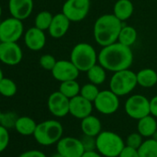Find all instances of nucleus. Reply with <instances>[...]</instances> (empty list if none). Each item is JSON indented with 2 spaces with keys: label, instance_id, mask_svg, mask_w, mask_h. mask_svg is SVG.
Masks as SVG:
<instances>
[{
  "label": "nucleus",
  "instance_id": "nucleus-1",
  "mask_svg": "<svg viewBox=\"0 0 157 157\" xmlns=\"http://www.w3.org/2000/svg\"><path fill=\"white\" fill-rule=\"evenodd\" d=\"M98 63L112 72L128 69L133 63V53L130 47L116 42L102 48L98 54Z\"/></svg>",
  "mask_w": 157,
  "mask_h": 157
},
{
  "label": "nucleus",
  "instance_id": "nucleus-45",
  "mask_svg": "<svg viewBox=\"0 0 157 157\" xmlns=\"http://www.w3.org/2000/svg\"><path fill=\"white\" fill-rule=\"evenodd\" d=\"M1 44H2V41H1V40H0V45H1Z\"/></svg>",
  "mask_w": 157,
  "mask_h": 157
},
{
  "label": "nucleus",
  "instance_id": "nucleus-29",
  "mask_svg": "<svg viewBox=\"0 0 157 157\" xmlns=\"http://www.w3.org/2000/svg\"><path fill=\"white\" fill-rule=\"evenodd\" d=\"M54 15H52L51 12L44 10L39 12L34 20V26L42 31H46L49 29L51 22L53 21Z\"/></svg>",
  "mask_w": 157,
  "mask_h": 157
},
{
  "label": "nucleus",
  "instance_id": "nucleus-13",
  "mask_svg": "<svg viewBox=\"0 0 157 157\" xmlns=\"http://www.w3.org/2000/svg\"><path fill=\"white\" fill-rule=\"evenodd\" d=\"M47 106L50 113L56 117H64L69 114V98L59 91L51 94L47 100Z\"/></svg>",
  "mask_w": 157,
  "mask_h": 157
},
{
  "label": "nucleus",
  "instance_id": "nucleus-42",
  "mask_svg": "<svg viewBox=\"0 0 157 157\" xmlns=\"http://www.w3.org/2000/svg\"><path fill=\"white\" fill-rule=\"evenodd\" d=\"M152 138H153V139H155V140H157V131H156V132H155V133L153 134V136H152Z\"/></svg>",
  "mask_w": 157,
  "mask_h": 157
},
{
  "label": "nucleus",
  "instance_id": "nucleus-3",
  "mask_svg": "<svg viewBox=\"0 0 157 157\" xmlns=\"http://www.w3.org/2000/svg\"><path fill=\"white\" fill-rule=\"evenodd\" d=\"M125 146L123 139L109 130L101 131L96 137V151L103 157H118Z\"/></svg>",
  "mask_w": 157,
  "mask_h": 157
},
{
  "label": "nucleus",
  "instance_id": "nucleus-25",
  "mask_svg": "<svg viewBox=\"0 0 157 157\" xmlns=\"http://www.w3.org/2000/svg\"><path fill=\"white\" fill-rule=\"evenodd\" d=\"M138 33L134 27L132 26H122L121 31L118 35L117 42L120 44L131 47L137 41Z\"/></svg>",
  "mask_w": 157,
  "mask_h": 157
},
{
  "label": "nucleus",
  "instance_id": "nucleus-23",
  "mask_svg": "<svg viewBox=\"0 0 157 157\" xmlns=\"http://www.w3.org/2000/svg\"><path fill=\"white\" fill-rule=\"evenodd\" d=\"M37 127V123L30 117H19L16 124H15V129L18 133L23 136H31L33 135L35 129Z\"/></svg>",
  "mask_w": 157,
  "mask_h": 157
},
{
  "label": "nucleus",
  "instance_id": "nucleus-7",
  "mask_svg": "<svg viewBox=\"0 0 157 157\" xmlns=\"http://www.w3.org/2000/svg\"><path fill=\"white\" fill-rule=\"evenodd\" d=\"M91 0H66L62 7V13L73 22L84 20L89 14Z\"/></svg>",
  "mask_w": 157,
  "mask_h": 157
},
{
  "label": "nucleus",
  "instance_id": "nucleus-18",
  "mask_svg": "<svg viewBox=\"0 0 157 157\" xmlns=\"http://www.w3.org/2000/svg\"><path fill=\"white\" fill-rule=\"evenodd\" d=\"M70 22L71 21L62 12L54 15L53 21L48 29L50 36L55 39H59L65 36L69 29Z\"/></svg>",
  "mask_w": 157,
  "mask_h": 157
},
{
  "label": "nucleus",
  "instance_id": "nucleus-38",
  "mask_svg": "<svg viewBox=\"0 0 157 157\" xmlns=\"http://www.w3.org/2000/svg\"><path fill=\"white\" fill-rule=\"evenodd\" d=\"M150 111L151 115L157 118V95L153 96L150 100Z\"/></svg>",
  "mask_w": 157,
  "mask_h": 157
},
{
  "label": "nucleus",
  "instance_id": "nucleus-11",
  "mask_svg": "<svg viewBox=\"0 0 157 157\" xmlns=\"http://www.w3.org/2000/svg\"><path fill=\"white\" fill-rule=\"evenodd\" d=\"M56 151L64 157H82L85 149L82 140L73 137H62L56 143Z\"/></svg>",
  "mask_w": 157,
  "mask_h": 157
},
{
  "label": "nucleus",
  "instance_id": "nucleus-4",
  "mask_svg": "<svg viewBox=\"0 0 157 157\" xmlns=\"http://www.w3.org/2000/svg\"><path fill=\"white\" fill-rule=\"evenodd\" d=\"M63 130V126L59 121L49 119L37 124L33 137L39 144L50 146L57 143L62 138Z\"/></svg>",
  "mask_w": 157,
  "mask_h": 157
},
{
  "label": "nucleus",
  "instance_id": "nucleus-44",
  "mask_svg": "<svg viewBox=\"0 0 157 157\" xmlns=\"http://www.w3.org/2000/svg\"><path fill=\"white\" fill-rule=\"evenodd\" d=\"M1 116H2V112H1V110H0V119H1Z\"/></svg>",
  "mask_w": 157,
  "mask_h": 157
},
{
  "label": "nucleus",
  "instance_id": "nucleus-15",
  "mask_svg": "<svg viewBox=\"0 0 157 157\" xmlns=\"http://www.w3.org/2000/svg\"><path fill=\"white\" fill-rule=\"evenodd\" d=\"M94 109V103L78 94L69 99V114L78 119L92 115Z\"/></svg>",
  "mask_w": 157,
  "mask_h": 157
},
{
  "label": "nucleus",
  "instance_id": "nucleus-22",
  "mask_svg": "<svg viewBox=\"0 0 157 157\" xmlns=\"http://www.w3.org/2000/svg\"><path fill=\"white\" fill-rule=\"evenodd\" d=\"M136 75L138 85L143 88H151L157 84V72L152 68L140 69Z\"/></svg>",
  "mask_w": 157,
  "mask_h": 157
},
{
  "label": "nucleus",
  "instance_id": "nucleus-27",
  "mask_svg": "<svg viewBox=\"0 0 157 157\" xmlns=\"http://www.w3.org/2000/svg\"><path fill=\"white\" fill-rule=\"evenodd\" d=\"M81 86L78 82L76 80H71V81H67L63 82L59 85V92L63 94L67 98L71 99L77 95L80 94L81 93Z\"/></svg>",
  "mask_w": 157,
  "mask_h": 157
},
{
  "label": "nucleus",
  "instance_id": "nucleus-10",
  "mask_svg": "<svg viewBox=\"0 0 157 157\" xmlns=\"http://www.w3.org/2000/svg\"><path fill=\"white\" fill-rule=\"evenodd\" d=\"M95 109L103 115H112L119 107V96L114 94L110 89L100 91L94 102Z\"/></svg>",
  "mask_w": 157,
  "mask_h": 157
},
{
  "label": "nucleus",
  "instance_id": "nucleus-21",
  "mask_svg": "<svg viewBox=\"0 0 157 157\" xmlns=\"http://www.w3.org/2000/svg\"><path fill=\"white\" fill-rule=\"evenodd\" d=\"M134 11V6L130 0H117L114 6L113 14L122 22L128 20Z\"/></svg>",
  "mask_w": 157,
  "mask_h": 157
},
{
  "label": "nucleus",
  "instance_id": "nucleus-33",
  "mask_svg": "<svg viewBox=\"0 0 157 157\" xmlns=\"http://www.w3.org/2000/svg\"><path fill=\"white\" fill-rule=\"evenodd\" d=\"M10 144L9 129L0 124V152L4 151Z\"/></svg>",
  "mask_w": 157,
  "mask_h": 157
},
{
  "label": "nucleus",
  "instance_id": "nucleus-28",
  "mask_svg": "<svg viewBox=\"0 0 157 157\" xmlns=\"http://www.w3.org/2000/svg\"><path fill=\"white\" fill-rule=\"evenodd\" d=\"M18 91V87L14 81L4 77L0 81V94L4 97H13Z\"/></svg>",
  "mask_w": 157,
  "mask_h": 157
},
{
  "label": "nucleus",
  "instance_id": "nucleus-43",
  "mask_svg": "<svg viewBox=\"0 0 157 157\" xmlns=\"http://www.w3.org/2000/svg\"><path fill=\"white\" fill-rule=\"evenodd\" d=\"M1 16H2V8L0 6V18H1Z\"/></svg>",
  "mask_w": 157,
  "mask_h": 157
},
{
  "label": "nucleus",
  "instance_id": "nucleus-26",
  "mask_svg": "<svg viewBox=\"0 0 157 157\" xmlns=\"http://www.w3.org/2000/svg\"><path fill=\"white\" fill-rule=\"evenodd\" d=\"M140 157H157V140L153 138H149L143 140L138 148Z\"/></svg>",
  "mask_w": 157,
  "mask_h": 157
},
{
  "label": "nucleus",
  "instance_id": "nucleus-41",
  "mask_svg": "<svg viewBox=\"0 0 157 157\" xmlns=\"http://www.w3.org/2000/svg\"><path fill=\"white\" fill-rule=\"evenodd\" d=\"M3 78H4V73H3V70L1 69V67H0V81H1Z\"/></svg>",
  "mask_w": 157,
  "mask_h": 157
},
{
  "label": "nucleus",
  "instance_id": "nucleus-24",
  "mask_svg": "<svg viewBox=\"0 0 157 157\" xmlns=\"http://www.w3.org/2000/svg\"><path fill=\"white\" fill-rule=\"evenodd\" d=\"M86 73L90 82L95 85L103 84L106 78V69L104 67H102L99 63L92 67Z\"/></svg>",
  "mask_w": 157,
  "mask_h": 157
},
{
  "label": "nucleus",
  "instance_id": "nucleus-32",
  "mask_svg": "<svg viewBox=\"0 0 157 157\" xmlns=\"http://www.w3.org/2000/svg\"><path fill=\"white\" fill-rule=\"evenodd\" d=\"M39 63H40V66H41L44 69L52 71V69H53L54 67L56 66V60L55 56H53L52 55L45 54V55H43V56L40 57Z\"/></svg>",
  "mask_w": 157,
  "mask_h": 157
},
{
  "label": "nucleus",
  "instance_id": "nucleus-9",
  "mask_svg": "<svg viewBox=\"0 0 157 157\" xmlns=\"http://www.w3.org/2000/svg\"><path fill=\"white\" fill-rule=\"evenodd\" d=\"M125 111L129 117L139 120L151 115L150 100L141 94L131 95L125 103Z\"/></svg>",
  "mask_w": 157,
  "mask_h": 157
},
{
  "label": "nucleus",
  "instance_id": "nucleus-39",
  "mask_svg": "<svg viewBox=\"0 0 157 157\" xmlns=\"http://www.w3.org/2000/svg\"><path fill=\"white\" fill-rule=\"evenodd\" d=\"M82 157H103L97 151H85Z\"/></svg>",
  "mask_w": 157,
  "mask_h": 157
},
{
  "label": "nucleus",
  "instance_id": "nucleus-20",
  "mask_svg": "<svg viewBox=\"0 0 157 157\" xmlns=\"http://www.w3.org/2000/svg\"><path fill=\"white\" fill-rule=\"evenodd\" d=\"M138 132L144 138H151L157 131L156 117L151 115H148L138 120L137 125Z\"/></svg>",
  "mask_w": 157,
  "mask_h": 157
},
{
  "label": "nucleus",
  "instance_id": "nucleus-17",
  "mask_svg": "<svg viewBox=\"0 0 157 157\" xmlns=\"http://www.w3.org/2000/svg\"><path fill=\"white\" fill-rule=\"evenodd\" d=\"M24 43L25 45L32 51L42 50L46 43L44 31H42L35 26L28 29L24 34Z\"/></svg>",
  "mask_w": 157,
  "mask_h": 157
},
{
  "label": "nucleus",
  "instance_id": "nucleus-12",
  "mask_svg": "<svg viewBox=\"0 0 157 157\" xmlns=\"http://www.w3.org/2000/svg\"><path fill=\"white\" fill-rule=\"evenodd\" d=\"M52 75L55 80L63 82L71 80H77L80 70L71 62V60H58L52 69Z\"/></svg>",
  "mask_w": 157,
  "mask_h": 157
},
{
  "label": "nucleus",
  "instance_id": "nucleus-31",
  "mask_svg": "<svg viewBox=\"0 0 157 157\" xmlns=\"http://www.w3.org/2000/svg\"><path fill=\"white\" fill-rule=\"evenodd\" d=\"M18 117H19L14 112L2 113L1 119H0V124L4 126L5 128H7L8 129L11 128H15V124H16Z\"/></svg>",
  "mask_w": 157,
  "mask_h": 157
},
{
  "label": "nucleus",
  "instance_id": "nucleus-5",
  "mask_svg": "<svg viewBox=\"0 0 157 157\" xmlns=\"http://www.w3.org/2000/svg\"><path fill=\"white\" fill-rule=\"evenodd\" d=\"M71 62L82 72H87L92 67L97 64L98 55L93 45L87 43L76 44L70 53Z\"/></svg>",
  "mask_w": 157,
  "mask_h": 157
},
{
  "label": "nucleus",
  "instance_id": "nucleus-19",
  "mask_svg": "<svg viewBox=\"0 0 157 157\" xmlns=\"http://www.w3.org/2000/svg\"><path fill=\"white\" fill-rule=\"evenodd\" d=\"M81 128L84 135L97 137L102 131V123L97 117L90 115L82 119Z\"/></svg>",
  "mask_w": 157,
  "mask_h": 157
},
{
  "label": "nucleus",
  "instance_id": "nucleus-34",
  "mask_svg": "<svg viewBox=\"0 0 157 157\" xmlns=\"http://www.w3.org/2000/svg\"><path fill=\"white\" fill-rule=\"evenodd\" d=\"M142 138H143V137H142L139 132L131 133V134H129V135L128 136V138H127V143H126V145L138 150V148L141 145V143H142V141H143Z\"/></svg>",
  "mask_w": 157,
  "mask_h": 157
},
{
  "label": "nucleus",
  "instance_id": "nucleus-2",
  "mask_svg": "<svg viewBox=\"0 0 157 157\" xmlns=\"http://www.w3.org/2000/svg\"><path fill=\"white\" fill-rule=\"evenodd\" d=\"M123 24L114 14L100 16L94 25V37L95 42L102 47L117 42Z\"/></svg>",
  "mask_w": 157,
  "mask_h": 157
},
{
  "label": "nucleus",
  "instance_id": "nucleus-14",
  "mask_svg": "<svg viewBox=\"0 0 157 157\" xmlns=\"http://www.w3.org/2000/svg\"><path fill=\"white\" fill-rule=\"evenodd\" d=\"M23 53L17 43H2L0 45V61L8 66H16L22 60Z\"/></svg>",
  "mask_w": 157,
  "mask_h": 157
},
{
  "label": "nucleus",
  "instance_id": "nucleus-30",
  "mask_svg": "<svg viewBox=\"0 0 157 157\" xmlns=\"http://www.w3.org/2000/svg\"><path fill=\"white\" fill-rule=\"evenodd\" d=\"M100 91L98 89V85H95L92 82L84 84L82 88H81V93L80 94L86 98L87 100L91 101V102H94V100L96 99L97 95L99 94Z\"/></svg>",
  "mask_w": 157,
  "mask_h": 157
},
{
  "label": "nucleus",
  "instance_id": "nucleus-36",
  "mask_svg": "<svg viewBox=\"0 0 157 157\" xmlns=\"http://www.w3.org/2000/svg\"><path fill=\"white\" fill-rule=\"evenodd\" d=\"M118 157H140V154L138 152L137 149H134L129 146H125L122 151L120 152Z\"/></svg>",
  "mask_w": 157,
  "mask_h": 157
},
{
  "label": "nucleus",
  "instance_id": "nucleus-8",
  "mask_svg": "<svg viewBox=\"0 0 157 157\" xmlns=\"http://www.w3.org/2000/svg\"><path fill=\"white\" fill-rule=\"evenodd\" d=\"M22 21L10 17L0 21V40L2 43H17L23 35Z\"/></svg>",
  "mask_w": 157,
  "mask_h": 157
},
{
  "label": "nucleus",
  "instance_id": "nucleus-6",
  "mask_svg": "<svg viewBox=\"0 0 157 157\" xmlns=\"http://www.w3.org/2000/svg\"><path fill=\"white\" fill-rule=\"evenodd\" d=\"M137 85L136 73L128 68L114 72L109 82V89L120 97L130 94Z\"/></svg>",
  "mask_w": 157,
  "mask_h": 157
},
{
  "label": "nucleus",
  "instance_id": "nucleus-35",
  "mask_svg": "<svg viewBox=\"0 0 157 157\" xmlns=\"http://www.w3.org/2000/svg\"><path fill=\"white\" fill-rule=\"evenodd\" d=\"M82 142L83 144L85 151L96 150V137H91V136L84 135V137L82 139Z\"/></svg>",
  "mask_w": 157,
  "mask_h": 157
},
{
  "label": "nucleus",
  "instance_id": "nucleus-16",
  "mask_svg": "<svg viewBox=\"0 0 157 157\" xmlns=\"http://www.w3.org/2000/svg\"><path fill=\"white\" fill-rule=\"evenodd\" d=\"M33 0H10L9 10L11 17L24 21L33 10Z\"/></svg>",
  "mask_w": 157,
  "mask_h": 157
},
{
  "label": "nucleus",
  "instance_id": "nucleus-37",
  "mask_svg": "<svg viewBox=\"0 0 157 157\" xmlns=\"http://www.w3.org/2000/svg\"><path fill=\"white\" fill-rule=\"evenodd\" d=\"M19 157H47V156L39 150H29L21 153Z\"/></svg>",
  "mask_w": 157,
  "mask_h": 157
},
{
  "label": "nucleus",
  "instance_id": "nucleus-40",
  "mask_svg": "<svg viewBox=\"0 0 157 157\" xmlns=\"http://www.w3.org/2000/svg\"><path fill=\"white\" fill-rule=\"evenodd\" d=\"M51 157H64L62 154H60V153H58L57 151H56V153H55V154H53Z\"/></svg>",
  "mask_w": 157,
  "mask_h": 157
}]
</instances>
